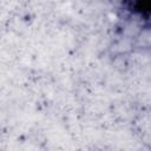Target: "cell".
I'll use <instances>...</instances> for the list:
<instances>
[{"instance_id": "obj_1", "label": "cell", "mask_w": 151, "mask_h": 151, "mask_svg": "<svg viewBox=\"0 0 151 151\" xmlns=\"http://www.w3.org/2000/svg\"><path fill=\"white\" fill-rule=\"evenodd\" d=\"M133 6L140 13L149 11V0H133Z\"/></svg>"}]
</instances>
